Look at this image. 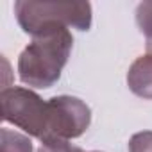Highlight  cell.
<instances>
[{
    "instance_id": "cell-1",
    "label": "cell",
    "mask_w": 152,
    "mask_h": 152,
    "mask_svg": "<svg viewBox=\"0 0 152 152\" xmlns=\"http://www.w3.org/2000/svg\"><path fill=\"white\" fill-rule=\"evenodd\" d=\"M73 36L68 27L50 29L32 38L18 57V77L29 88H52L72 54Z\"/></svg>"
},
{
    "instance_id": "cell-2",
    "label": "cell",
    "mask_w": 152,
    "mask_h": 152,
    "mask_svg": "<svg viewBox=\"0 0 152 152\" xmlns=\"http://www.w3.org/2000/svg\"><path fill=\"white\" fill-rule=\"evenodd\" d=\"M16 20L25 34L32 38L57 27H72L77 31H90L91 4L90 2H38L18 0L15 2Z\"/></svg>"
},
{
    "instance_id": "cell-3",
    "label": "cell",
    "mask_w": 152,
    "mask_h": 152,
    "mask_svg": "<svg viewBox=\"0 0 152 152\" xmlns=\"http://www.w3.org/2000/svg\"><path fill=\"white\" fill-rule=\"evenodd\" d=\"M0 104L4 122L16 125L25 134L38 138L41 143L45 141L48 131V102L32 90L13 86L2 90Z\"/></svg>"
},
{
    "instance_id": "cell-4",
    "label": "cell",
    "mask_w": 152,
    "mask_h": 152,
    "mask_svg": "<svg viewBox=\"0 0 152 152\" xmlns=\"http://www.w3.org/2000/svg\"><path fill=\"white\" fill-rule=\"evenodd\" d=\"M48 102V131L43 143L70 141L86 132L91 124V109L72 95H57Z\"/></svg>"
},
{
    "instance_id": "cell-5",
    "label": "cell",
    "mask_w": 152,
    "mask_h": 152,
    "mask_svg": "<svg viewBox=\"0 0 152 152\" xmlns=\"http://www.w3.org/2000/svg\"><path fill=\"white\" fill-rule=\"evenodd\" d=\"M129 90L145 100H152V54H143L129 66L127 72Z\"/></svg>"
},
{
    "instance_id": "cell-6",
    "label": "cell",
    "mask_w": 152,
    "mask_h": 152,
    "mask_svg": "<svg viewBox=\"0 0 152 152\" xmlns=\"http://www.w3.org/2000/svg\"><path fill=\"white\" fill-rule=\"evenodd\" d=\"M0 152H32V141L29 136L11 129L0 131Z\"/></svg>"
},
{
    "instance_id": "cell-7",
    "label": "cell",
    "mask_w": 152,
    "mask_h": 152,
    "mask_svg": "<svg viewBox=\"0 0 152 152\" xmlns=\"http://www.w3.org/2000/svg\"><path fill=\"white\" fill-rule=\"evenodd\" d=\"M136 23L145 36L147 50L152 54V0H145L136 7Z\"/></svg>"
},
{
    "instance_id": "cell-8",
    "label": "cell",
    "mask_w": 152,
    "mask_h": 152,
    "mask_svg": "<svg viewBox=\"0 0 152 152\" xmlns=\"http://www.w3.org/2000/svg\"><path fill=\"white\" fill-rule=\"evenodd\" d=\"M129 152H152V131H141L131 136Z\"/></svg>"
},
{
    "instance_id": "cell-9",
    "label": "cell",
    "mask_w": 152,
    "mask_h": 152,
    "mask_svg": "<svg viewBox=\"0 0 152 152\" xmlns=\"http://www.w3.org/2000/svg\"><path fill=\"white\" fill-rule=\"evenodd\" d=\"M38 152H84V150L68 141H48V143H41Z\"/></svg>"
},
{
    "instance_id": "cell-10",
    "label": "cell",
    "mask_w": 152,
    "mask_h": 152,
    "mask_svg": "<svg viewBox=\"0 0 152 152\" xmlns=\"http://www.w3.org/2000/svg\"><path fill=\"white\" fill-rule=\"evenodd\" d=\"M93 152H99V150H93Z\"/></svg>"
}]
</instances>
